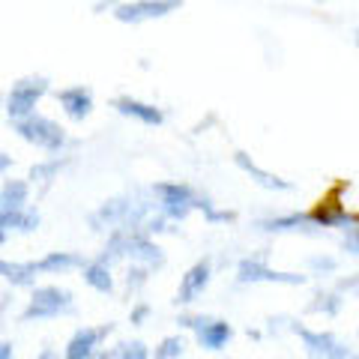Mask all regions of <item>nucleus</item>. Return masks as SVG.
I'll return each mask as SVG.
<instances>
[{
    "label": "nucleus",
    "mask_w": 359,
    "mask_h": 359,
    "mask_svg": "<svg viewBox=\"0 0 359 359\" xmlns=\"http://www.w3.org/2000/svg\"><path fill=\"white\" fill-rule=\"evenodd\" d=\"M156 212V201L150 192H123L102 201L93 212L87 216L90 228L93 231H132V228H144V222Z\"/></svg>",
    "instance_id": "obj_1"
},
{
    "label": "nucleus",
    "mask_w": 359,
    "mask_h": 359,
    "mask_svg": "<svg viewBox=\"0 0 359 359\" xmlns=\"http://www.w3.org/2000/svg\"><path fill=\"white\" fill-rule=\"evenodd\" d=\"M150 195L156 201V212L171 224L186 222L198 210L201 192L192 183H180V180H159L150 186Z\"/></svg>",
    "instance_id": "obj_2"
},
{
    "label": "nucleus",
    "mask_w": 359,
    "mask_h": 359,
    "mask_svg": "<svg viewBox=\"0 0 359 359\" xmlns=\"http://www.w3.org/2000/svg\"><path fill=\"white\" fill-rule=\"evenodd\" d=\"M344 189H351V183L347 180H339V183H332L327 192H323V198L314 204L311 210H306V216L311 222V228L314 231H320V228H341V231H351L359 224V216L356 212H351L344 207Z\"/></svg>",
    "instance_id": "obj_3"
},
{
    "label": "nucleus",
    "mask_w": 359,
    "mask_h": 359,
    "mask_svg": "<svg viewBox=\"0 0 359 359\" xmlns=\"http://www.w3.org/2000/svg\"><path fill=\"white\" fill-rule=\"evenodd\" d=\"M66 314H75V297L72 290H66L60 285H42L33 287V294L27 299L25 311H21V320L33 323V320H54V318H66Z\"/></svg>",
    "instance_id": "obj_4"
},
{
    "label": "nucleus",
    "mask_w": 359,
    "mask_h": 359,
    "mask_svg": "<svg viewBox=\"0 0 359 359\" xmlns=\"http://www.w3.org/2000/svg\"><path fill=\"white\" fill-rule=\"evenodd\" d=\"M287 332H294L302 341V351L309 359H359V351H353L347 341H341L330 330H309L299 320H287Z\"/></svg>",
    "instance_id": "obj_5"
},
{
    "label": "nucleus",
    "mask_w": 359,
    "mask_h": 359,
    "mask_svg": "<svg viewBox=\"0 0 359 359\" xmlns=\"http://www.w3.org/2000/svg\"><path fill=\"white\" fill-rule=\"evenodd\" d=\"M13 129H15V135L21 141H27L36 150H45L51 156H60L63 147L69 144V135H66V129L60 126V123L39 114V111L36 114H30V117H25V120L13 123Z\"/></svg>",
    "instance_id": "obj_6"
},
{
    "label": "nucleus",
    "mask_w": 359,
    "mask_h": 359,
    "mask_svg": "<svg viewBox=\"0 0 359 359\" xmlns=\"http://www.w3.org/2000/svg\"><path fill=\"white\" fill-rule=\"evenodd\" d=\"M269 252L261 249L257 255L243 257L237 264V282L240 285H285V287H302L309 282V276L302 273H285V269H273L266 264Z\"/></svg>",
    "instance_id": "obj_7"
},
{
    "label": "nucleus",
    "mask_w": 359,
    "mask_h": 359,
    "mask_svg": "<svg viewBox=\"0 0 359 359\" xmlns=\"http://www.w3.org/2000/svg\"><path fill=\"white\" fill-rule=\"evenodd\" d=\"M51 90V81L45 75H25L18 78L13 84L6 96V114H9V123H18L30 114H36V105L42 102L45 96H48Z\"/></svg>",
    "instance_id": "obj_8"
},
{
    "label": "nucleus",
    "mask_w": 359,
    "mask_h": 359,
    "mask_svg": "<svg viewBox=\"0 0 359 359\" xmlns=\"http://www.w3.org/2000/svg\"><path fill=\"white\" fill-rule=\"evenodd\" d=\"M123 237H126L123 255H126L135 266H144V269H150V273H156V269H162L168 264L165 249L150 237V233H144V228L123 231Z\"/></svg>",
    "instance_id": "obj_9"
},
{
    "label": "nucleus",
    "mask_w": 359,
    "mask_h": 359,
    "mask_svg": "<svg viewBox=\"0 0 359 359\" xmlns=\"http://www.w3.org/2000/svg\"><path fill=\"white\" fill-rule=\"evenodd\" d=\"M183 6L180 0H135V4H117L114 18L120 25H144V21H156L177 13Z\"/></svg>",
    "instance_id": "obj_10"
},
{
    "label": "nucleus",
    "mask_w": 359,
    "mask_h": 359,
    "mask_svg": "<svg viewBox=\"0 0 359 359\" xmlns=\"http://www.w3.org/2000/svg\"><path fill=\"white\" fill-rule=\"evenodd\" d=\"M114 332V323H99V327H78L72 332V339L66 341L63 359H90L99 347L105 344V339Z\"/></svg>",
    "instance_id": "obj_11"
},
{
    "label": "nucleus",
    "mask_w": 359,
    "mask_h": 359,
    "mask_svg": "<svg viewBox=\"0 0 359 359\" xmlns=\"http://www.w3.org/2000/svg\"><path fill=\"white\" fill-rule=\"evenodd\" d=\"M210 278H212V261L210 257H201V261H195L183 276H180V287H177L174 302L177 306H192V302L210 287Z\"/></svg>",
    "instance_id": "obj_12"
},
{
    "label": "nucleus",
    "mask_w": 359,
    "mask_h": 359,
    "mask_svg": "<svg viewBox=\"0 0 359 359\" xmlns=\"http://www.w3.org/2000/svg\"><path fill=\"white\" fill-rule=\"evenodd\" d=\"M57 105L63 108V114L69 117L72 123H84L90 114H93V90L84 84H69L54 93Z\"/></svg>",
    "instance_id": "obj_13"
},
{
    "label": "nucleus",
    "mask_w": 359,
    "mask_h": 359,
    "mask_svg": "<svg viewBox=\"0 0 359 359\" xmlns=\"http://www.w3.org/2000/svg\"><path fill=\"white\" fill-rule=\"evenodd\" d=\"M233 165H237L245 177H252V183H257L261 189H266V192H290V189H294V183H290V180H285V177H278V174H273V171H266V168H261L245 150L233 153Z\"/></svg>",
    "instance_id": "obj_14"
},
{
    "label": "nucleus",
    "mask_w": 359,
    "mask_h": 359,
    "mask_svg": "<svg viewBox=\"0 0 359 359\" xmlns=\"http://www.w3.org/2000/svg\"><path fill=\"white\" fill-rule=\"evenodd\" d=\"M111 108H114L117 114H123V117L144 123V126H162V123H165V111L159 105L144 102V99H135V96H117V99H111Z\"/></svg>",
    "instance_id": "obj_15"
},
{
    "label": "nucleus",
    "mask_w": 359,
    "mask_h": 359,
    "mask_svg": "<svg viewBox=\"0 0 359 359\" xmlns=\"http://www.w3.org/2000/svg\"><path fill=\"white\" fill-rule=\"evenodd\" d=\"M231 339H233V323L224 320V318H212V314L204 320V327L195 330L198 347H204V351H212V353L224 351V347L231 344Z\"/></svg>",
    "instance_id": "obj_16"
},
{
    "label": "nucleus",
    "mask_w": 359,
    "mask_h": 359,
    "mask_svg": "<svg viewBox=\"0 0 359 359\" xmlns=\"http://www.w3.org/2000/svg\"><path fill=\"white\" fill-rule=\"evenodd\" d=\"M257 231H264V233H320V231H314L311 228V222L306 216V210H294V212H282V216H266V219H257L255 224Z\"/></svg>",
    "instance_id": "obj_17"
},
{
    "label": "nucleus",
    "mask_w": 359,
    "mask_h": 359,
    "mask_svg": "<svg viewBox=\"0 0 359 359\" xmlns=\"http://www.w3.org/2000/svg\"><path fill=\"white\" fill-rule=\"evenodd\" d=\"M36 261H6L0 257V278L9 287H36Z\"/></svg>",
    "instance_id": "obj_18"
},
{
    "label": "nucleus",
    "mask_w": 359,
    "mask_h": 359,
    "mask_svg": "<svg viewBox=\"0 0 359 359\" xmlns=\"http://www.w3.org/2000/svg\"><path fill=\"white\" fill-rule=\"evenodd\" d=\"M84 255L81 252H48L36 261V269L45 276H63L72 273V269H84Z\"/></svg>",
    "instance_id": "obj_19"
},
{
    "label": "nucleus",
    "mask_w": 359,
    "mask_h": 359,
    "mask_svg": "<svg viewBox=\"0 0 359 359\" xmlns=\"http://www.w3.org/2000/svg\"><path fill=\"white\" fill-rule=\"evenodd\" d=\"M42 224V216L36 207H21V210H9L0 216V228L6 233L15 231V233H33Z\"/></svg>",
    "instance_id": "obj_20"
},
{
    "label": "nucleus",
    "mask_w": 359,
    "mask_h": 359,
    "mask_svg": "<svg viewBox=\"0 0 359 359\" xmlns=\"http://www.w3.org/2000/svg\"><path fill=\"white\" fill-rule=\"evenodd\" d=\"M81 278H84V285H87V287H93V290H96V294H114V287H117V285H114V276H111V266L99 264L96 257L84 264Z\"/></svg>",
    "instance_id": "obj_21"
},
{
    "label": "nucleus",
    "mask_w": 359,
    "mask_h": 359,
    "mask_svg": "<svg viewBox=\"0 0 359 359\" xmlns=\"http://www.w3.org/2000/svg\"><path fill=\"white\" fill-rule=\"evenodd\" d=\"M69 156H48V159H42L30 168L27 174V183H51V180H57L63 168H69Z\"/></svg>",
    "instance_id": "obj_22"
},
{
    "label": "nucleus",
    "mask_w": 359,
    "mask_h": 359,
    "mask_svg": "<svg viewBox=\"0 0 359 359\" xmlns=\"http://www.w3.org/2000/svg\"><path fill=\"white\" fill-rule=\"evenodd\" d=\"M344 309V299H341V294L339 290H318L309 302H306V311L309 314H323V318H335Z\"/></svg>",
    "instance_id": "obj_23"
},
{
    "label": "nucleus",
    "mask_w": 359,
    "mask_h": 359,
    "mask_svg": "<svg viewBox=\"0 0 359 359\" xmlns=\"http://www.w3.org/2000/svg\"><path fill=\"white\" fill-rule=\"evenodd\" d=\"M0 198H4V204L9 210H21L27 207L30 201V183L27 180H4V186H0Z\"/></svg>",
    "instance_id": "obj_24"
},
{
    "label": "nucleus",
    "mask_w": 359,
    "mask_h": 359,
    "mask_svg": "<svg viewBox=\"0 0 359 359\" xmlns=\"http://www.w3.org/2000/svg\"><path fill=\"white\" fill-rule=\"evenodd\" d=\"M186 335H165V339L159 341V344H156V351L150 353V359H180V356H183L186 353Z\"/></svg>",
    "instance_id": "obj_25"
},
{
    "label": "nucleus",
    "mask_w": 359,
    "mask_h": 359,
    "mask_svg": "<svg viewBox=\"0 0 359 359\" xmlns=\"http://www.w3.org/2000/svg\"><path fill=\"white\" fill-rule=\"evenodd\" d=\"M198 210L204 212V219H207L210 224H231V222H237V212H233V210H219L207 195H201Z\"/></svg>",
    "instance_id": "obj_26"
},
{
    "label": "nucleus",
    "mask_w": 359,
    "mask_h": 359,
    "mask_svg": "<svg viewBox=\"0 0 359 359\" xmlns=\"http://www.w3.org/2000/svg\"><path fill=\"white\" fill-rule=\"evenodd\" d=\"M150 347L144 344L141 339H129V341H120L114 347V359H150Z\"/></svg>",
    "instance_id": "obj_27"
},
{
    "label": "nucleus",
    "mask_w": 359,
    "mask_h": 359,
    "mask_svg": "<svg viewBox=\"0 0 359 359\" xmlns=\"http://www.w3.org/2000/svg\"><path fill=\"white\" fill-rule=\"evenodd\" d=\"M147 282H150V269L135 266V264L129 266V273L123 276V287H126V294H129V297H138Z\"/></svg>",
    "instance_id": "obj_28"
},
{
    "label": "nucleus",
    "mask_w": 359,
    "mask_h": 359,
    "mask_svg": "<svg viewBox=\"0 0 359 359\" xmlns=\"http://www.w3.org/2000/svg\"><path fill=\"white\" fill-rule=\"evenodd\" d=\"M309 269H311V276H332L335 269H339V257H332V255H311L309 257Z\"/></svg>",
    "instance_id": "obj_29"
},
{
    "label": "nucleus",
    "mask_w": 359,
    "mask_h": 359,
    "mask_svg": "<svg viewBox=\"0 0 359 359\" xmlns=\"http://www.w3.org/2000/svg\"><path fill=\"white\" fill-rule=\"evenodd\" d=\"M174 228H171V222L168 219H162L159 212H153V216L144 222V233H150V237H159V233H171Z\"/></svg>",
    "instance_id": "obj_30"
},
{
    "label": "nucleus",
    "mask_w": 359,
    "mask_h": 359,
    "mask_svg": "<svg viewBox=\"0 0 359 359\" xmlns=\"http://www.w3.org/2000/svg\"><path fill=\"white\" fill-rule=\"evenodd\" d=\"M150 314H153V306H150V302L138 299V302L132 306V311H129V323H132V327H144Z\"/></svg>",
    "instance_id": "obj_31"
},
{
    "label": "nucleus",
    "mask_w": 359,
    "mask_h": 359,
    "mask_svg": "<svg viewBox=\"0 0 359 359\" xmlns=\"http://www.w3.org/2000/svg\"><path fill=\"white\" fill-rule=\"evenodd\" d=\"M335 290L344 297V294H351V297H356L359 299V273H353V276H341L339 282H335Z\"/></svg>",
    "instance_id": "obj_32"
},
{
    "label": "nucleus",
    "mask_w": 359,
    "mask_h": 359,
    "mask_svg": "<svg viewBox=\"0 0 359 359\" xmlns=\"http://www.w3.org/2000/svg\"><path fill=\"white\" fill-rule=\"evenodd\" d=\"M341 249H344L347 255H353V257H359V224H356V228H351V231H344Z\"/></svg>",
    "instance_id": "obj_33"
},
{
    "label": "nucleus",
    "mask_w": 359,
    "mask_h": 359,
    "mask_svg": "<svg viewBox=\"0 0 359 359\" xmlns=\"http://www.w3.org/2000/svg\"><path fill=\"white\" fill-rule=\"evenodd\" d=\"M0 359H15V344L0 339Z\"/></svg>",
    "instance_id": "obj_34"
},
{
    "label": "nucleus",
    "mask_w": 359,
    "mask_h": 359,
    "mask_svg": "<svg viewBox=\"0 0 359 359\" xmlns=\"http://www.w3.org/2000/svg\"><path fill=\"white\" fill-rule=\"evenodd\" d=\"M36 359H60V353H57V347L45 344V347H42V351L36 353Z\"/></svg>",
    "instance_id": "obj_35"
},
{
    "label": "nucleus",
    "mask_w": 359,
    "mask_h": 359,
    "mask_svg": "<svg viewBox=\"0 0 359 359\" xmlns=\"http://www.w3.org/2000/svg\"><path fill=\"white\" fill-rule=\"evenodd\" d=\"M9 168H13V156H9V153H4V150H0V174H6V171H9Z\"/></svg>",
    "instance_id": "obj_36"
},
{
    "label": "nucleus",
    "mask_w": 359,
    "mask_h": 359,
    "mask_svg": "<svg viewBox=\"0 0 359 359\" xmlns=\"http://www.w3.org/2000/svg\"><path fill=\"white\" fill-rule=\"evenodd\" d=\"M90 359H114V347H111V351H108V347H99V351Z\"/></svg>",
    "instance_id": "obj_37"
},
{
    "label": "nucleus",
    "mask_w": 359,
    "mask_h": 359,
    "mask_svg": "<svg viewBox=\"0 0 359 359\" xmlns=\"http://www.w3.org/2000/svg\"><path fill=\"white\" fill-rule=\"evenodd\" d=\"M6 237H9V233H6L4 228H0V245H4V243H6Z\"/></svg>",
    "instance_id": "obj_38"
},
{
    "label": "nucleus",
    "mask_w": 359,
    "mask_h": 359,
    "mask_svg": "<svg viewBox=\"0 0 359 359\" xmlns=\"http://www.w3.org/2000/svg\"><path fill=\"white\" fill-rule=\"evenodd\" d=\"M356 51H359V30H356Z\"/></svg>",
    "instance_id": "obj_39"
},
{
    "label": "nucleus",
    "mask_w": 359,
    "mask_h": 359,
    "mask_svg": "<svg viewBox=\"0 0 359 359\" xmlns=\"http://www.w3.org/2000/svg\"><path fill=\"white\" fill-rule=\"evenodd\" d=\"M356 335H359V330H356Z\"/></svg>",
    "instance_id": "obj_40"
}]
</instances>
